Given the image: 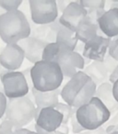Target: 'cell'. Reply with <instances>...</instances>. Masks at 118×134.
<instances>
[{"label":"cell","mask_w":118,"mask_h":134,"mask_svg":"<svg viewBox=\"0 0 118 134\" xmlns=\"http://www.w3.org/2000/svg\"><path fill=\"white\" fill-rule=\"evenodd\" d=\"M98 86L83 71L76 74L61 89V97L66 104L79 108L94 97Z\"/></svg>","instance_id":"6da1fadb"},{"label":"cell","mask_w":118,"mask_h":134,"mask_svg":"<svg viewBox=\"0 0 118 134\" xmlns=\"http://www.w3.org/2000/svg\"><path fill=\"white\" fill-rule=\"evenodd\" d=\"M32 26L20 10L5 12L0 16V38L7 44H18L29 38Z\"/></svg>","instance_id":"7a4b0ae2"},{"label":"cell","mask_w":118,"mask_h":134,"mask_svg":"<svg viewBox=\"0 0 118 134\" xmlns=\"http://www.w3.org/2000/svg\"><path fill=\"white\" fill-rule=\"evenodd\" d=\"M30 75L33 88L41 92L60 89L64 75L57 63L40 61L30 67Z\"/></svg>","instance_id":"3957f363"},{"label":"cell","mask_w":118,"mask_h":134,"mask_svg":"<svg viewBox=\"0 0 118 134\" xmlns=\"http://www.w3.org/2000/svg\"><path fill=\"white\" fill-rule=\"evenodd\" d=\"M111 116L108 108L95 97L76 110L77 120L86 130H94L103 127L109 121Z\"/></svg>","instance_id":"277c9868"},{"label":"cell","mask_w":118,"mask_h":134,"mask_svg":"<svg viewBox=\"0 0 118 134\" xmlns=\"http://www.w3.org/2000/svg\"><path fill=\"white\" fill-rule=\"evenodd\" d=\"M36 106L27 96L16 99H8L6 110V119L17 129H22L35 119Z\"/></svg>","instance_id":"5b68a950"},{"label":"cell","mask_w":118,"mask_h":134,"mask_svg":"<svg viewBox=\"0 0 118 134\" xmlns=\"http://www.w3.org/2000/svg\"><path fill=\"white\" fill-rule=\"evenodd\" d=\"M5 96L8 99L27 97L30 88L22 72L5 71L1 77Z\"/></svg>","instance_id":"8992f818"},{"label":"cell","mask_w":118,"mask_h":134,"mask_svg":"<svg viewBox=\"0 0 118 134\" xmlns=\"http://www.w3.org/2000/svg\"><path fill=\"white\" fill-rule=\"evenodd\" d=\"M30 18L34 24L46 25L53 23L58 17V8L54 0H30Z\"/></svg>","instance_id":"52a82bcc"},{"label":"cell","mask_w":118,"mask_h":134,"mask_svg":"<svg viewBox=\"0 0 118 134\" xmlns=\"http://www.w3.org/2000/svg\"><path fill=\"white\" fill-rule=\"evenodd\" d=\"M61 45V44H60ZM60 66L64 77L72 78L85 68V59L80 53L61 45V50L55 60Z\"/></svg>","instance_id":"ba28073f"},{"label":"cell","mask_w":118,"mask_h":134,"mask_svg":"<svg viewBox=\"0 0 118 134\" xmlns=\"http://www.w3.org/2000/svg\"><path fill=\"white\" fill-rule=\"evenodd\" d=\"M112 39L98 35L90 41L84 44L82 56L89 62H103L105 56L108 53L109 46Z\"/></svg>","instance_id":"9c48e42d"},{"label":"cell","mask_w":118,"mask_h":134,"mask_svg":"<svg viewBox=\"0 0 118 134\" xmlns=\"http://www.w3.org/2000/svg\"><path fill=\"white\" fill-rule=\"evenodd\" d=\"M87 18V11L79 1H72L59 18V23L63 27L76 32L78 27Z\"/></svg>","instance_id":"30bf717a"},{"label":"cell","mask_w":118,"mask_h":134,"mask_svg":"<svg viewBox=\"0 0 118 134\" xmlns=\"http://www.w3.org/2000/svg\"><path fill=\"white\" fill-rule=\"evenodd\" d=\"M63 124V115L55 108H44L35 117V126L45 132L56 131Z\"/></svg>","instance_id":"8fae6325"},{"label":"cell","mask_w":118,"mask_h":134,"mask_svg":"<svg viewBox=\"0 0 118 134\" xmlns=\"http://www.w3.org/2000/svg\"><path fill=\"white\" fill-rule=\"evenodd\" d=\"M25 59L23 50L19 44H7L0 52V65L7 71H16Z\"/></svg>","instance_id":"7c38bea8"},{"label":"cell","mask_w":118,"mask_h":134,"mask_svg":"<svg viewBox=\"0 0 118 134\" xmlns=\"http://www.w3.org/2000/svg\"><path fill=\"white\" fill-rule=\"evenodd\" d=\"M18 44L20 46V48L24 52L25 59H27L33 64L43 60V50L47 45L46 43L43 42L32 36L20 41Z\"/></svg>","instance_id":"4fadbf2b"},{"label":"cell","mask_w":118,"mask_h":134,"mask_svg":"<svg viewBox=\"0 0 118 134\" xmlns=\"http://www.w3.org/2000/svg\"><path fill=\"white\" fill-rule=\"evenodd\" d=\"M99 29L107 38L112 39L118 36V8H112L104 12L98 19Z\"/></svg>","instance_id":"5bb4252c"},{"label":"cell","mask_w":118,"mask_h":134,"mask_svg":"<svg viewBox=\"0 0 118 134\" xmlns=\"http://www.w3.org/2000/svg\"><path fill=\"white\" fill-rule=\"evenodd\" d=\"M62 27L59 20H55L54 22L46 25H37V27L32 29L30 36L46 44L54 43L56 41L57 33Z\"/></svg>","instance_id":"9a60e30c"},{"label":"cell","mask_w":118,"mask_h":134,"mask_svg":"<svg viewBox=\"0 0 118 134\" xmlns=\"http://www.w3.org/2000/svg\"><path fill=\"white\" fill-rule=\"evenodd\" d=\"M32 93L33 95L34 104L36 106L35 117L39 114L40 110L44 108H55L59 103V96L61 95V90L57 89L50 92H41L32 88Z\"/></svg>","instance_id":"2e32d148"},{"label":"cell","mask_w":118,"mask_h":134,"mask_svg":"<svg viewBox=\"0 0 118 134\" xmlns=\"http://www.w3.org/2000/svg\"><path fill=\"white\" fill-rule=\"evenodd\" d=\"M95 97L99 98L105 107L114 116L118 112V102L115 100L112 93V85L110 82H106L97 87Z\"/></svg>","instance_id":"e0dca14e"},{"label":"cell","mask_w":118,"mask_h":134,"mask_svg":"<svg viewBox=\"0 0 118 134\" xmlns=\"http://www.w3.org/2000/svg\"><path fill=\"white\" fill-rule=\"evenodd\" d=\"M83 72L91 78L97 86L109 82L110 75L103 62H92L89 63L84 68Z\"/></svg>","instance_id":"ac0fdd59"},{"label":"cell","mask_w":118,"mask_h":134,"mask_svg":"<svg viewBox=\"0 0 118 134\" xmlns=\"http://www.w3.org/2000/svg\"><path fill=\"white\" fill-rule=\"evenodd\" d=\"M99 26L98 23H95L91 21L90 19L86 18L82 22L79 24L76 30V35L79 40V41L82 43H87L98 36V31H99Z\"/></svg>","instance_id":"d6986e66"},{"label":"cell","mask_w":118,"mask_h":134,"mask_svg":"<svg viewBox=\"0 0 118 134\" xmlns=\"http://www.w3.org/2000/svg\"><path fill=\"white\" fill-rule=\"evenodd\" d=\"M55 42L59 43V44L63 45V46L66 47L72 51H76L79 40L76 35V32L72 31L65 27H62L57 33Z\"/></svg>","instance_id":"ffe728a7"},{"label":"cell","mask_w":118,"mask_h":134,"mask_svg":"<svg viewBox=\"0 0 118 134\" xmlns=\"http://www.w3.org/2000/svg\"><path fill=\"white\" fill-rule=\"evenodd\" d=\"M61 50V45L57 42L49 43L45 46L43 52V61L54 62L57 58V55Z\"/></svg>","instance_id":"44dd1931"},{"label":"cell","mask_w":118,"mask_h":134,"mask_svg":"<svg viewBox=\"0 0 118 134\" xmlns=\"http://www.w3.org/2000/svg\"><path fill=\"white\" fill-rule=\"evenodd\" d=\"M79 3L86 9L87 14L99 11V10H104L105 4H106L104 0H81L79 1Z\"/></svg>","instance_id":"7402d4cb"},{"label":"cell","mask_w":118,"mask_h":134,"mask_svg":"<svg viewBox=\"0 0 118 134\" xmlns=\"http://www.w3.org/2000/svg\"><path fill=\"white\" fill-rule=\"evenodd\" d=\"M55 108L63 115V124L69 125L71 118L76 114V110L77 109L68 106L66 103H61V102L58 103L57 106L55 107Z\"/></svg>","instance_id":"603a6c76"},{"label":"cell","mask_w":118,"mask_h":134,"mask_svg":"<svg viewBox=\"0 0 118 134\" xmlns=\"http://www.w3.org/2000/svg\"><path fill=\"white\" fill-rule=\"evenodd\" d=\"M21 4H22V0H0V8L5 12L19 10V8Z\"/></svg>","instance_id":"cb8c5ba5"},{"label":"cell","mask_w":118,"mask_h":134,"mask_svg":"<svg viewBox=\"0 0 118 134\" xmlns=\"http://www.w3.org/2000/svg\"><path fill=\"white\" fill-rule=\"evenodd\" d=\"M16 130L18 129L7 119L3 120L0 124V134H13Z\"/></svg>","instance_id":"d4e9b609"},{"label":"cell","mask_w":118,"mask_h":134,"mask_svg":"<svg viewBox=\"0 0 118 134\" xmlns=\"http://www.w3.org/2000/svg\"><path fill=\"white\" fill-rule=\"evenodd\" d=\"M103 63L105 64V67H106L107 70H108L109 75H111V74L114 72V70L118 66V62H116L114 58L111 57L108 53H107V55L105 56Z\"/></svg>","instance_id":"484cf974"},{"label":"cell","mask_w":118,"mask_h":134,"mask_svg":"<svg viewBox=\"0 0 118 134\" xmlns=\"http://www.w3.org/2000/svg\"><path fill=\"white\" fill-rule=\"evenodd\" d=\"M108 54L114 58L116 62H118V39L112 40L110 46H109Z\"/></svg>","instance_id":"4316f807"},{"label":"cell","mask_w":118,"mask_h":134,"mask_svg":"<svg viewBox=\"0 0 118 134\" xmlns=\"http://www.w3.org/2000/svg\"><path fill=\"white\" fill-rule=\"evenodd\" d=\"M70 126H71L72 131L74 134H79L82 131L86 130L84 128H82L80 124L79 123V121L77 120V118H76V114L71 118V120H70Z\"/></svg>","instance_id":"83f0119b"},{"label":"cell","mask_w":118,"mask_h":134,"mask_svg":"<svg viewBox=\"0 0 118 134\" xmlns=\"http://www.w3.org/2000/svg\"><path fill=\"white\" fill-rule=\"evenodd\" d=\"M7 107H8V100L4 93L0 92V119H2L3 116L6 114Z\"/></svg>","instance_id":"f1b7e54d"},{"label":"cell","mask_w":118,"mask_h":134,"mask_svg":"<svg viewBox=\"0 0 118 134\" xmlns=\"http://www.w3.org/2000/svg\"><path fill=\"white\" fill-rule=\"evenodd\" d=\"M79 134H107V132L104 127H101L94 130H84Z\"/></svg>","instance_id":"f546056e"},{"label":"cell","mask_w":118,"mask_h":134,"mask_svg":"<svg viewBox=\"0 0 118 134\" xmlns=\"http://www.w3.org/2000/svg\"><path fill=\"white\" fill-rule=\"evenodd\" d=\"M23 75H24L25 78H26L27 82H28L29 84V86H30V90L33 88V86H32V75H30V68H28V69L24 70V71H22Z\"/></svg>","instance_id":"4dcf8cb0"},{"label":"cell","mask_w":118,"mask_h":134,"mask_svg":"<svg viewBox=\"0 0 118 134\" xmlns=\"http://www.w3.org/2000/svg\"><path fill=\"white\" fill-rule=\"evenodd\" d=\"M71 2H72V1H58V2H56V4H57L58 11H61L63 13V12H64V10L68 8V6Z\"/></svg>","instance_id":"1f68e13d"},{"label":"cell","mask_w":118,"mask_h":134,"mask_svg":"<svg viewBox=\"0 0 118 134\" xmlns=\"http://www.w3.org/2000/svg\"><path fill=\"white\" fill-rule=\"evenodd\" d=\"M117 80H118V66L116 67L115 69L114 70V72L110 75V77H109V82H110L112 85H114Z\"/></svg>","instance_id":"d6a6232c"},{"label":"cell","mask_w":118,"mask_h":134,"mask_svg":"<svg viewBox=\"0 0 118 134\" xmlns=\"http://www.w3.org/2000/svg\"><path fill=\"white\" fill-rule=\"evenodd\" d=\"M114 125H118V112L116 114H114V116H111L109 121L106 123V127L114 126Z\"/></svg>","instance_id":"836d02e7"},{"label":"cell","mask_w":118,"mask_h":134,"mask_svg":"<svg viewBox=\"0 0 118 134\" xmlns=\"http://www.w3.org/2000/svg\"><path fill=\"white\" fill-rule=\"evenodd\" d=\"M107 134H112L114 132L118 131V125H114V126H108L105 128Z\"/></svg>","instance_id":"e575fe53"},{"label":"cell","mask_w":118,"mask_h":134,"mask_svg":"<svg viewBox=\"0 0 118 134\" xmlns=\"http://www.w3.org/2000/svg\"><path fill=\"white\" fill-rule=\"evenodd\" d=\"M112 93H114V97L115 100L118 102V80L112 85Z\"/></svg>","instance_id":"d590c367"},{"label":"cell","mask_w":118,"mask_h":134,"mask_svg":"<svg viewBox=\"0 0 118 134\" xmlns=\"http://www.w3.org/2000/svg\"><path fill=\"white\" fill-rule=\"evenodd\" d=\"M58 131L62 132V133L64 134H69V127H68V125L66 124H62L60 126V128L58 129Z\"/></svg>","instance_id":"8d00e7d4"},{"label":"cell","mask_w":118,"mask_h":134,"mask_svg":"<svg viewBox=\"0 0 118 134\" xmlns=\"http://www.w3.org/2000/svg\"><path fill=\"white\" fill-rule=\"evenodd\" d=\"M29 129H26V128H22V129H18V130H15L13 134H28L29 132Z\"/></svg>","instance_id":"74e56055"},{"label":"cell","mask_w":118,"mask_h":134,"mask_svg":"<svg viewBox=\"0 0 118 134\" xmlns=\"http://www.w3.org/2000/svg\"><path fill=\"white\" fill-rule=\"evenodd\" d=\"M6 71V69H4L1 65H0V92H4V89H3V85H2V80H1V77H2L3 73Z\"/></svg>","instance_id":"f35d334b"},{"label":"cell","mask_w":118,"mask_h":134,"mask_svg":"<svg viewBox=\"0 0 118 134\" xmlns=\"http://www.w3.org/2000/svg\"><path fill=\"white\" fill-rule=\"evenodd\" d=\"M45 134H64V133H62V132L56 130V131H53V132H46Z\"/></svg>","instance_id":"ab89813d"},{"label":"cell","mask_w":118,"mask_h":134,"mask_svg":"<svg viewBox=\"0 0 118 134\" xmlns=\"http://www.w3.org/2000/svg\"><path fill=\"white\" fill-rule=\"evenodd\" d=\"M28 134H39V133H37L36 131H32V130H29V132H28Z\"/></svg>","instance_id":"60d3db41"},{"label":"cell","mask_w":118,"mask_h":134,"mask_svg":"<svg viewBox=\"0 0 118 134\" xmlns=\"http://www.w3.org/2000/svg\"><path fill=\"white\" fill-rule=\"evenodd\" d=\"M112 134H118V131H116V132H114V133H112Z\"/></svg>","instance_id":"b9f144b4"}]
</instances>
